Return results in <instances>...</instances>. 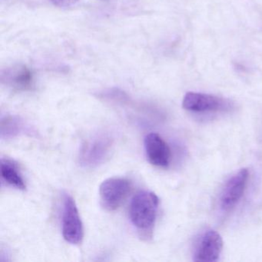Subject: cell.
Instances as JSON below:
<instances>
[{
    "label": "cell",
    "mask_w": 262,
    "mask_h": 262,
    "mask_svg": "<svg viewBox=\"0 0 262 262\" xmlns=\"http://www.w3.org/2000/svg\"><path fill=\"white\" fill-rule=\"evenodd\" d=\"M24 124L16 116H8L1 121V136L10 138L17 136L23 131Z\"/></svg>",
    "instance_id": "8fae6325"
},
{
    "label": "cell",
    "mask_w": 262,
    "mask_h": 262,
    "mask_svg": "<svg viewBox=\"0 0 262 262\" xmlns=\"http://www.w3.org/2000/svg\"><path fill=\"white\" fill-rule=\"evenodd\" d=\"M50 1L53 5L59 7H71L79 2V0H50Z\"/></svg>",
    "instance_id": "7c38bea8"
},
{
    "label": "cell",
    "mask_w": 262,
    "mask_h": 262,
    "mask_svg": "<svg viewBox=\"0 0 262 262\" xmlns=\"http://www.w3.org/2000/svg\"><path fill=\"white\" fill-rule=\"evenodd\" d=\"M1 176L4 182L16 189L25 190L27 188L24 177L13 161L7 159L1 160Z\"/></svg>",
    "instance_id": "30bf717a"
},
{
    "label": "cell",
    "mask_w": 262,
    "mask_h": 262,
    "mask_svg": "<svg viewBox=\"0 0 262 262\" xmlns=\"http://www.w3.org/2000/svg\"><path fill=\"white\" fill-rule=\"evenodd\" d=\"M223 248L222 236L214 230H208L199 237L194 248V261H216L220 257Z\"/></svg>",
    "instance_id": "52a82bcc"
},
{
    "label": "cell",
    "mask_w": 262,
    "mask_h": 262,
    "mask_svg": "<svg viewBox=\"0 0 262 262\" xmlns=\"http://www.w3.org/2000/svg\"><path fill=\"white\" fill-rule=\"evenodd\" d=\"M147 159L155 166L166 168L171 162V150L168 144L157 133H151L144 140Z\"/></svg>",
    "instance_id": "ba28073f"
},
{
    "label": "cell",
    "mask_w": 262,
    "mask_h": 262,
    "mask_svg": "<svg viewBox=\"0 0 262 262\" xmlns=\"http://www.w3.org/2000/svg\"><path fill=\"white\" fill-rule=\"evenodd\" d=\"M62 232L64 239L72 245H79L84 236L83 225L74 199L66 194L63 199Z\"/></svg>",
    "instance_id": "3957f363"
},
{
    "label": "cell",
    "mask_w": 262,
    "mask_h": 262,
    "mask_svg": "<svg viewBox=\"0 0 262 262\" xmlns=\"http://www.w3.org/2000/svg\"><path fill=\"white\" fill-rule=\"evenodd\" d=\"M113 146V139L107 134L96 135L85 141L81 148L79 162L88 168L97 166L104 162Z\"/></svg>",
    "instance_id": "277c9868"
},
{
    "label": "cell",
    "mask_w": 262,
    "mask_h": 262,
    "mask_svg": "<svg viewBox=\"0 0 262 262\" xmlns=\"http://www.w3.org/2000/svg\"><path fill=\"white\" fill-rule=\"evenodd\" d=\"M182 106L188 111L208 113L230 110L232 108L233 104L228 99L219 96L189 92L184 96Z\"/></svg>",
    "instance_id": "5b68a950"
},
{
    "label": "cell",
    "mask_w": 262,
    "mask_h": 262,
    "mask_svg": "<svg viewBox=\"0 0 262 262\" xmlns=\"http://www.w3.org/2000/svg\"><path fill=\"white\" fill-rule=\"evenodd\" d=\"M159 200L155 193L141 191L132 199L129 217L139 233L151 237L157 217Z\"/></svg>",
    "instance_id": "6da1fadb"
},
{
    "label": "cell",
    "mask_w": 262,
    "mask_h": 262,
    "mask_svg": "<svg viewBox=\"0 0 262 262\" xmlns=\"http://www.w3.org/2000/svg\"><path fill=\"white\" fill-rule=\"evenodd\" d=\"M2 82L18 91H29L34 86V74L26 66L7 69L2 73Z\"/></svg>",
    "instance_id": "9c48e42d"
},
{
    "label": "cell",
    "mask_w": 262,
    "mask_h": 262,
    "mask_svg": "<svg viewBox=\"0 0 262 262\" xmlns=\"http://www.w3.org/2000/svg\"><path fill=\"white\" fill-rule=\"evenodd\" d=\"M131 189V182L125 178L106 179L99 187L101 205L108 211H116L125 202Z\"/></svg>",
    "instance_id": "7a4b0ae2"
},
{
    "label": "cell",
    "mask_w": 262,
    "mask_h": 262,
    "mask_svg": "<svg viewBox=\"0 0 262 262\" xmlns=\"http://www.w3.org/2000/svg\"><path fill=\"white\" fill-rule=\"evenodd\" d=\"M248 176V170L242 168L227 181L219 199L222 211H231L238 203L246 188Z\"/></svg>",
    "instance_id": "8992f818"
}]
</instances>
